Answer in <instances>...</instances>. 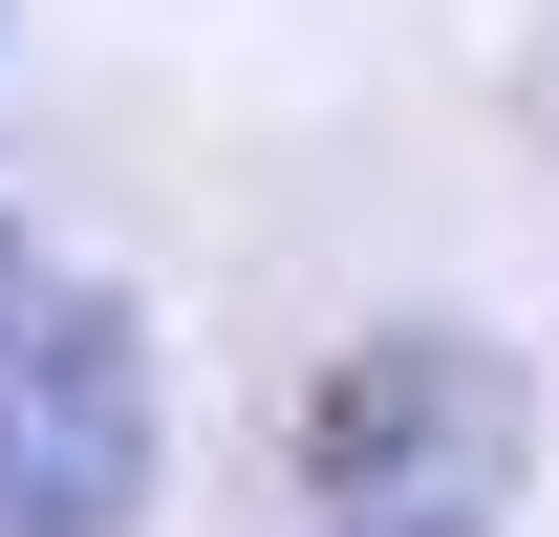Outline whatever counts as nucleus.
<instances>
[{"label": "nucleus", "instance_id": "2", "mask_svg": "<svg viewBox=\"0 0 559 537\" xmlns=\"http://www.w3.org/2000/svg\"><path fill=\"white\" fill-rule=\"evenodd\" d=\"M323 473H345V494H474V473H495V366L452 323L366 344L345 387H323Z\"/></svg>", "mask_w": 559, "mask_h": 537}, {"label": "nucleus", "instance_id": "4", "mask_svg": "<svg viewBox=\"0 0 559 537\" xmlns=\"http://www.w3.org/2000/svg\"><path fill=\"white\" fill-rule=\"evenodd\" d=\"M22 279H44V259H22V215H0V301H22Z\"/></svg>", "mask_w": 559, "mask_h": 537}, {"label": "nucleus", "instance_id": "3", "mask_svg": "<svg viewBox=\"0 0 559 537\" xmlns=\"http://www.w3.org/2000/svg\"><path fill=\"white\" fill-rule=\"evenodd\" d=\"M323 537H495V516H474V494H345Z\"/></svg>", "mask_w": 559, "mask_h": 537}, {"label": "nucleus", "instance_id": "1", "mask_svg": "<svg viewBox=\"0 0 559 537\" xmlns=\"http://www.w3.org/2000/svg\"><path fill=\"white\" fill-rule=\"evenodd\" d=\"M151 494V323L86 279L0 301V537H108Z\"/></svg>", "mask_w": 559, "mask_h": 537}]
</instances>
